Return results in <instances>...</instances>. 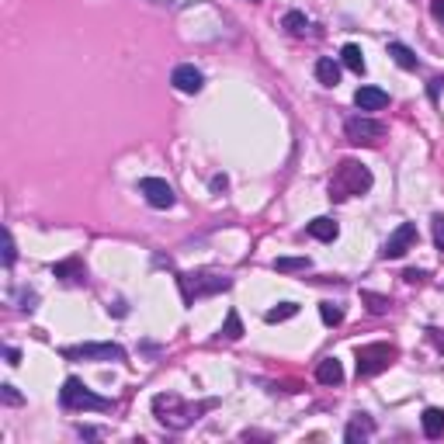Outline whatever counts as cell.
Wrapping results in <instances>:
<instances>
[{
    "mask_svg": "<svg viewBox=\"0 0 444 444\" xmlns=\"http://www.w3.org/2000/svg\"><path fill=\"white\" fill-rule=\"evenodd\" d=\"M371 191V171L358 160H341L337 171L330 177V198L333 201H347V198H358Z\"/></svg>",
    "mask_w": 444,
    "mask_h": 444,
    "instance_id": "1",
    "label": "cell"
},
{
    "mask_svg": "<svg viewBox=\"0 0 444 444\" xmlns=\"http://www.w3.org/2000/svg\"><path fill=\"white\" fill-rule=\"evenodd\" d=\"M205 406H208V403H205ZM205 406H191V403H184L177 393H160V396H153V417H156L166 430H188V427L198 420V413H201Z\"/></svg>",
    "mask_w": 444,
    "mask_h": 444,
    "instance_id": "2",
    "label": "cell"
},
{
    "mask_svg": "<svg viewBox=\"0 0 444 444\" xmlns=\"http://www.w3.org/2000/svg\"><path fill=\"white\" fill-rule=\"evenodd\" d=\"M177 285H181V295L188 306H195L198 299L205 295H219V292H226L233 285V278L230 274H222V271H195V274H177Z\"/></svg>",
    "mask_w": 444,
    "mask_h": 444,
    "instance_id": "3",
    "label": "cell"
},
{
    "mask_svg": "<svg viewBox=\"0 0 444 444\" xmlns=\"http://www.w3.org/2000/svg\"><path fill=\"white\" fill-rule=\"evenodd\" d=\"M60 406L66 413H77V410H97V413H111L115 410V399H104L97 393H90V388L80 382V378H66L63 388H60Z\"/></svg>",
    "mask_w": 444,
    "mask_h": 444,
    "instance_id": "4",
    "label": "cell"
},
{
    "mask_svg": "<svg viewBox=\"0 0 444 444\" xmlns=\"http://www.w3.org/2000/svg\"><path fill=\"white\" fill-rule=\"evenodd\" d=\"M396 347L385 344V341H375V344H365L358 347V378H375L378 371H385L388 365L396 361Z\"/></svg>",
    "mask_w": 444,
    "mask_h": 444,
    "instance_id": "5",
    "label": "cell"
},
{
    "mask_svg": "<svg viewBox=\"0 0 444 444\" xmlns=\"http://www.w3.org/2000/svg\"><path fill=\"white\" fill-rule=\"evenodd\" d=\"M66 361H125V347L122 344H77V347H63L60 351Z\"/></svg>",
    "mask_w": 444,
    "mask_h": 444,
    "instance_id": "6",
    "label": "cell"
},
{
    "mask_svg": "<svg viewBox=\"0 0 444 444\" xmlns=\"http://www.w3.org/2000/svg\"><path fill=\"white\" fill-rule=\"evenodd\" d=\"M344 136H347V143H354V146H378V143L385 139V125L375 122V119L358 115V119H347V122H344Z\"/></svg>",
    "mask_w": 444,
    "mask_h": 444,
    "instance_id": "7",
    "label": "cell"
},
{
    "mask_svg": "<svg viewBox=\"0 0 444 444\" xmlns=\"http://www.w3.org/2000/svg\"><path fill=\"white\" fill-rule=\"evenodd\" d=\"M413 243H417V226L413 222H399L396 233L382 243L378 254H382V260H399V257H406V250H413Z\"/></svg>",
    "mask_w": 444,
    "mask_h": 444,
    "instance_id": "8",
    "label": "cell"
},
{
    "mask_svg": "<svg viewBox=\"0 0 444 444\" xmlns=\"http://www.w3.org/2000/svg\"><path fill=\"white\" fill-rule=\"evenodd\" d=\"M139 195H143L153 208H174V201H177L174 188L166 184L163 177H143V181H139Z\"/></svg>",
    "mask_w": 444,
    "mask_h": 444,
    "instance_id": "9",
    "label": "cell"
},
{
    "mask_svg": "<svg viewBox=\"0 0 444 444\" xmlns=\"http://www.w3.org/2000/svg\"><path fill=\"white\" fill-rule=\"evenodd\" d=\"M171 84H174V90H181V94H198V90L205 87V77H201L198 66L181 63V66L171 73Z\"/></svg>",
    "mask_w": 444,
    "mask_h": 444,
    "instance_id": "10",
    "label": "cell"
},
{
    "mask_svg": "<svg viewBox=\"0 0 444 444\" xmlns=\"http://www.w3.org/2000/svg\"><path fill=\"white\" fill-rule=\"evenodd\" d=\"M354 104H358L361 111H382V108L388 104V94H385L382 87L365 84V87H358V90H354Z\"/></svg>",
    "mask_w": 444,
    "mask_h": 444,
    "instance_id": "11",
    "label": "cell"
},
{
    "mask_svg": "<svg viewBox=\"0 0 444 444\" xmlns=\"http://www.w3.org/2000/svg\"><path fill=\"white\" fill-rule=\"evenodd\" d=\"M375 420L368 417V413H358L351 423H347V430H344V441L347 444H358V441H368V437H375Z\"/></svg>",
    "mask_w": 444,
    "mask_h": 444,
    "instance_id": "12",
    "label": "cell"
},
{
    "mask_svg": "<svg viewBox=\"0 0 444 444\" xmlns=\"http://www.w3.org/2000/svg\"><path fill=\"white\" fill-rule=\"evenodd\" d=\"M306 233H309L312 240H319V243H333V240L341 236V226H337L330 215H319V219H312L309 226H306Z\"/></svg>",
    "mask_w": 444,
    "mask_h": 444,
    "instance_id": "13",
    "label": "cell"
},
{
    "mask_svg": "<svg viewBox=\"0 0 444 444\" xmlns=\"http://www.w3.org/2000/svg\"><path fill=\"white\" fill-rule=\"evenodd\" d=\"M52 274H56V278H63V282H73V285H84V282H87V271H84L80 257H70V260L52 264Z\"/></svg>",
    "mask_w": 444,
    "mask_h": 444,
    "instance_id": "14",
    "label": "cell"
},
{
    "mask_svg": "<svg viewBox=\"0 0 444 444\" xmlns=\"http://www.w3.org/2000/svg\"><path fill=\"white\" fill-rule=\"evenodd\" d=\"M316 382H319V385H341V382H344L341 361H337V358H323V361L316 365Z\"/></svg>",
    "mask_w": 444,
    "mask_h": 444,
    "instance_id": "15",
    "label": "cell"
},
{
    "mask_svg": "<svg viewBox=\"0 0 444 444\" xmlns=\"http://www.w3.org/2000/svg\"><path fill=\"white\" fill-rule=\"evenodd\" d=\"M341 63L351 70V73H358V77H365V52H361V45H354V42H347L344 49H341Z\"/></svg>",
    "mask_w": 444,
    "mask_h": 444,
    "instance_id": "16",
    "label": "cell"
},
{
    "mask_svg": "<svg viewBox=\"0 0 444 444\" xmlns=\"http://www.w3.org/2000/svg\"><path fill=\"white\" fill-rule=\"evenodd\" d=\"M316 80L323 87H337L341 84V66L330 60V56H323V60H316Z\"/></svg>",
    "mask_w": 444,
    "mask_h": 444,
    "instance_id": "17",
    "label": "cell"
},
{
    "mask_svg": "<svg viewBox=\"0 0 444 444\" xmlns=\"http://www.w3.org/2000/svg\"><path fill=\"white\" fill-rule=\"evenodd\" d=\"M388 56L403 66V70H420V60H417V52L403 42H388Z\"/></svg>",
    "mask_w": 444,
    "mask_h": 444,
    "instance_id": "18",
    "label": "cell"
},
{
    "mask_svg": "<svg viewBox=\"0 0 444 444\" xmlns=\"http://www.w3.org/2000/svg\"><path fill=\"white\" fill-rule=\"evenodd\" d=\"M423 434H427L430 441L444 434V410H441V406H427V410H423Z\"/></svg>",
    "mask_w": 444,
    "mask_h": 444,
    "instance_id": "19",
    "label": "cell"
},
{
    "mask_svg": "<svg viewBox=\"0 0 444 444\" xmlns=\"http://www.w3.org/2000/svg\"><path fill=\"white\" fill-rule=\"evenodd\" d=\"M282 28H285L288 35H295V38H302V35L309 32V18H306L302 11H288V14L282 18Z\"/></svg>",
    "mask_w": 444,
    "mask_h": 444,
    "instance_id": "20",
    "label": "cell"
},
{
    "mask_svg": "<svg viewBox=\"0 0 444 444\" xmlns=\"http://www.w3.org/2000/svg\"><path fill=\"white\" fill-rule=\"evenodd\" d=\"M292 316H299V306L295 302H282V306H274V309L264 312V323H285Z\"/></svg>",
    "mask_w": 444,
    "mask_h": 444,
    "instance_id": "21",
    "label": "cell"
},
{
    "mask_svg": "<svg viewBox=\"0 0 444 444\" xmlns=\"http://www.w3.org/2000/svg\"><path fill=\"white\" fill-rule=\"evenodd\" d=\"M312 260L309 257H278L274 260V271H282V274H292V271H309Z\"/></svg>",
    "mask_w": 444,
    "mask_h": 444,
    "instance_id": "22",
    "label": "cell"
},
{
    "mask_svg": "<svg viewBox=\"0 0 444 444\" xmlns=\"http://www.w3.org/2000/svg\"><path fill=\"white\" fill-rule=\"evenodd\" d=\"M319 319H323L326 326H341V323H344V306H337V302H319Z\"/></svg>",
    "mask_w": 444,
    "mask_h": 444,
    "instance_id": "23",
    "label": "cell"
},
{
    "mask_svg": "<svg viewBox=\"0 0 444 444\" xmlns=\"http://www.w3.org/2000/svg\"><path fill=\"white\" fill-rule=\"evenodd\" d=\"M222 337H226V341H240V337H243V323H240V312H236V309H230L226 323H222Z\"/></svg>",
    "mask_w": 444,
    "mask_h": 444,
    "instance_id": "24",
    "label": "cell"
},
{
    "mask_svg": "<svg viewBox=\"0 0 444 444\" xmlns=\"http://www.w3.org/2000/svg\"><path fill=\"white\" fill-rule=\"evenodd\" d=\"M361 299L368 302V309H371L375 316H385L388 309H393V302H388L385 295H375V292H361Z\"/></svg>",
    "mask_w": 444,
    "mask_h": 444,
    "instance_id": "25",
    "label": "cell"
},
{
    "mask_svg": "<svg viewBox=\"0 0 444 444\" xmlns=\"http://www.w3.org/2000/svg\"><path fill=\"white\" fill-rule=\"evenodd\" d=\"M0 399H4L8 406H21V403H25V396L18 393V388H14L11 382H4V385H0Z\"/></svg>",
    "mask_w": 444,
    "mask_h": 444,
    "instance_id": "26",
    "label": "cell"
},
{
    "mask_svg": "<svg viewBox=\"0 0 444 444\" xmlns=\"http://www.w3.org/2000/svg\"><path fill=\"white\" fill-rule=\"evenodd\" d=\"M14 260H18V247H14L11 230H4V267H14Z\"/></svg>",
    "mask_w": 444,
    "mask_h": 444,
    "instance_id": "27",
    "label": "cell"
},
{
    "mask_svg": "<svg viewBox=\"0 0 444 444\" xmlns=\"http://www.w3.org/2000/svg\"><path fill=\"white\" fill-rule=\"evenodd\" d=\"M430 233H434V247L444 254V215H434V219H430Z\"/></svg>",
    "mask_w": 444,
    "mask_h": 444,
    "instance_id": "28",
    "label": "cell"
},
{
    "mask_svg": "<svg viewBox=\"0 0 444 444\" xmlns=\"http://www.w3.org/2000/svg\"><path fill=\"white\" fill-rule=\"evenodd\" d=\"M423 278H427L423 271H413V267H410V271H403V282H410V285H420Z\"/></svg>",
    "mask_w": 444,
    "mask_h": 444,
    "instance_id": "29",
    "label": "cell"
},
{
    "mask_svg": "<svg viewBox=\"0 0 444 444\" xmlns=\"http://www.w3.org/2000/svg\"><path fill=\"white\" fill-rule=\"evenodd\" d=\"M427 337L434 341V347H437V351H444V333H441V330H434V326H430V330H427Z\"/></svg>",
    "mask_w": 444,
    "mask_h": 444,
    "instance_id": "30",
    "label": "cell"
},
{
    "mask_svg": "<svg viewBox=\"0 0 444 444\" xmlns=\"http://www.w3.org/2000/svg\"><path fill=\"white\" fill-rule=\"evenodd\" d=\"M153 4H160V8H188V4H195V0H153Z\"/></svg>",
    "mask_w": 444,
    "mask_h": 444,
    "instance_id": "31",
    "label": "cell"
},
{
    "mask_svg": "<svg viewBox=\"0 0 444 444\" xmlns=\"http://www.w3.org/2000/svg\"><path fill=\"white\" fill-rule=\"evenodd\" d=\"M430 14L444 25V0H430Z\"/></svg>",
    "mask_w": 444,
    "mask_h": 444,
    "instance_id": "32",
    "label": "cell"
},
{
    "mask_svg": "<svg viewBox=\"0 0 444 444\" xmlns=\"http://www.w3.org/2000/svg\"><path fill=\"white\" fill-rule=\"evenodd\" d=\"M35 302H38V295H35V292L21 295V309H25V312H32V309H35Z\"/></svg>",
    "mask_w": 444,
    "mask_h": 444,
    "instance_id": "33",
    "label": "cell"
},
{
    "mask_svg": "<svg viewBox=\"0 0 444 444\" xmlns=\"http://www.w3.org/2000/svg\"><path fill=\"white\" fill-rule=\"evenodd\" d=\"M226 188H230L226 174H219V177H212V191H226Z\"/></svg>",
    "mask_w": 444,
    "mask_h": 444,
    "instance_id": "34",
    "label": "cell"
},
{
    "mask_svg": "<svg viewBox=\"0 0 444 444\" xmlns=\"http://www.w3.org/2000/svg\"><path fill=\"white\" fill-rule=\"evenodd\" d=\"M4 358H8V365H21V351H18V347H8Z\"/></svg>",
    "mask_w": 444,
    "mask_h": 444,
    "instance_id": "35",
    "label": "cell"
},
{
    "mask_svg": "<svg viewBox=\"0 0 444 444\" xmlns=\"http://www.w3.org/2000/svg\"><path fill=\"white\" fill-rule=\"evenodd\" d=\"M77 434L80 437H101V430H94V427H77Z\"/></svg>",
    "mask_w": 444,
    "mask_h": 444,
    "instance_id": "36",
    "label": "cell"
},
{
    "mask_svg": "<svg viewBox=\"0 0 444 444\" xmlns=\"http://www.w3.org/2000/svg\"><path fill=\"white\" fill-rule=\"evenodd\" d=\"M250 4H257V0H250Z\"/></svg>",
    "mask_w": 444,
    "mask_h": 444,
    "instance_id": "37",
    "label": "cell"
}]
</instances>
